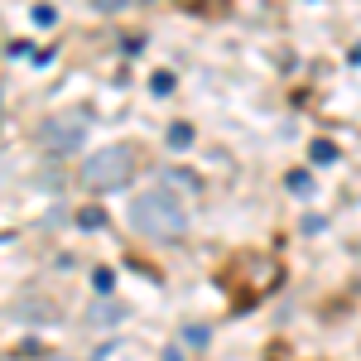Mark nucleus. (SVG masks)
Returning a JSON list of instances; mask_svg holds the SVG:
<instances>
[{"instance_id":"6e6552de","label":"nucleus","mask_w":361,"mask_h":361,"mask_svg":"<svg viewBox=\"0 0 361 361\" xmlns=\"http://www.w3.org/2000/svg\"><path fill=\"white\" fill-rule=\"evenodd\" d=\"M188 140H193L188 126H173V130H169V145H188Z\"/></svg>"},{"instance_id":"39448f33","label":"nucleus","mask_w":361,"mask_h":361,"mask_svg":"<svg viewBox=\"0 0 361 361\" xmlns=\"http://www.w3.org/2000/svg\"><path fill=\"white\" fill-rule=\"evenodd\" d=\"M284 183H289L294 193H313V178H308L304 169H289V178H284Z\"/></svg>"},{"instance_id":"20e7f679","label":"nucleus","mask_w":361,"mask_h":361,"mask_svg":"<svg viewBox=\"0 0 361 361\" xmlns=\"http://www.w3.org/2000/svg\"><path fill=\"white\" fill-rule=\"evenodd\" d=\"M308 154H313V164H337V159H342L333 140H313V149H308Z\"/></svg>"},{"instance_id":"f03ea898","label":"nucleus","mask_w":361,"mask_h":361,"mask_svg":"<svg viewBox=\"0 0 361 361\" xmlns=\"http://www.w3.org/2000/svg\"><path fill=\"white\" fill-rule=\"evenodd\" d=\"M87 193H111V188H126L135 178V149L130 145H111V149H97L92 159H82L78 169Z\"/></svg>"},{"instance_id":"1a4fd4ad","label":"nucleus","mask_w":361,"mask_h":361,"mask_svg":"<svg viewBox=\"0 0 361 361\" xmlns=\"http://www.w3.org/2000/svg\"><path fill=\"white\" fill-rule=\"evenodd\" d=\"M54 361H73V357H54Z\"/></svg>"},{"instance_id":"0eeeda50","label":"nucleus","mask_w":361,"mask_h":361,"mask_svg":"<svg viewBox=\"0 0 361 361\" xmlns=\"http://www.w3.org/2000/svg\"><path fill=\"white\" fill-rule=\"evenodd\" d=\"M92 284H97V289L106 294V289H111V284H116V275H111V270H92Z\"/></svg>"},{"instance_id":"423d86ee","label":"nucleus","mask_w":361,"mask_h":361,"mask_svg":"<svg viewBox=\"0 0 361 361\" xmlns=\"http://www.w3.org/2000/svg\"><path fill=\"white\" fill-rule=\"evenodd\" d=\"M149 87H154L159 97H169V92H173V73H154V78H149Z\"/></svg>"},{"instance_id":"f257e3e1","label":"nucleus","mask_w":361,"mask_h":361,"mask_svg":"<svg viewBox=\"0 0 361 361\" xmlns=\"http://www.w3.org/2000/svg\"><path fill=\"white\" fill-rule=\"evenodd\" d=\"M130 222H135L140 236H149V241H178L183 231H188V212H183V202L164 188H154V193L135 197V207H130Z\"/></svg>"},{"instance_id":"7ed1b4c3","label":"nucleus","mask_w":361,"mask_h":361,"mask_svg":"<svg viewBox=\"0 0 361 361\" xmlns=\"http://www.w3.org/2000/svg\"><path fill=\"white\" fill-rule=\"evenodd\" d=\"M82 130H87V121L82 116H54V121H44V145L49 149H73L78 140H82Z\"/></svg>"}]
</instances>
